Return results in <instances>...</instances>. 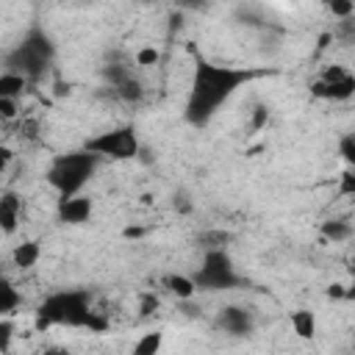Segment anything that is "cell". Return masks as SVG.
Instances as JSON below:
<instances>
[{"mask_svg":"<svg viewBox=\"0 0 355 355\" xmlns=\"http://www.w3.org/2000/svg\"><path fill=\"white\" fill-rule=\"evenodd\" d=\"M258 75H261V69H239V67H225V64H211L205 58H197L186 108H183V119L191 128H205L216 116V111L247 80H252Z\"/></svg>","mask_w":355,"mask_h":355,"instance_id":"1","label":"cell"},{"mask_svg":"<svg viewBox=\"0 0 355 355\" xmlns=\"http://www.w3.org/2000/svg\"><path fill=\"white\" fill-rule=\"evenodd\" d=\"M55 61V44L42 28H31L6 55L3 69L22 75L28 83H39Z\"/></svg>","mask_w":355,"mask_h":355,"instance_id":"2","label":"cell"},{"mask_svg":"<svg viewBox=\"0 0 355 355\" xmlns=\"http://www.w3.org/2000/svg\"><path fill=\"white\" fill-rule=\"evenodd\" d=\"M92 316V297L86 288H64L53 291L42 300L36 308V327L47 330L53 324H67V327H86Z\"/></svg>","mask_w":355,"mask_h":355,"instance_id":"3","label":"cell"},{"mask_svg":"<svg viewBox=\"0 0 355 355\" xmlns=\"http://www.w3.org/2000/svg\"><path fill=\"white\" fill-rule=\"evenodd\" d=\"M100 161H103V158L94 155V153L86 150V147L69 150V153H58V155L50 161L44 178H47V183L58 191V197H69V194L83 191V186H86V183L92 180V175L97 172Z\"/></svg>","mask_w":355,"mask_h":355,"instance_id":"4","label":"cell"},{"mask_svg":"<svg viewBox=\"0 0 355 355\" xmlns=\"http://www.w3.org/2000/svg\"><path fill=\"white\" fill-rule=\"evenodd\" d=\"M197 291H227L244 283V277L236 272L233 258L227 250H202V263L191 275Z\"/></svg>","mask_w":355,"mask_h":355,"instance_id":"5","label":"cell"},{"mask_svg":"<svg viewBox=\"0 0 355 355\" xmlns=\"http://www.w3.org/2000/svg\"><path fill=\"white\" fill-rule=\"evenodd\" d=\"M86 150H92L94 155L100 158H111V161H130L139 155L141 150V141L136 136V128L130 125H122V128H111V130H103L92 139L83 141Z\"/></svg>","mask_w":355,"mask_h":355,"instance_id":"6","label":"cell"},{"mask_svg":"<svg viewBox=\"0 0 355 355\" xmlns=\"http://www.w3.org/2000/svg\"><path fill=\"white\" fill-rule=\"evenodd\" d=\"M103 78H105V83L111 86V92H114L122 103H139V100L144 97L141 80H139V78L133 75V69L125 67V64H105V67H103Z\"/></svg>","mask_w":355,"mask_h":355,"instance_id":"7","label":"cell"},{"mask_svg":"<svg viewBox=\"0 0 355 355\" xmlns=\"http://www.w3.org/2000/svg\"><path fill=\"white\" fill-rule=\"evenodd\" d=\"M216 327L227 336H236V338H244V336H252L255 330V316L250 308L244 305H225L219 313H216Z\"/></svg>","mask_w":355,"mask_h":355,"instance_id":"8","label":"cell"},{"mask_svg":"<svg viewBox=\"0 0 355 355\" xmlns=\"http://www.w3.org/2000/svg\"><path fill=\"white\" fill-rule=\"evenodd\" d=\"M92 211H94V202L83 191L69 194V197H58V208H55L58 222H64V225H83L92 219Z\"/></svg>","mask_w":355,"mask_h":355,"instance_id":"9","label":"cell"},{"mask_svg":"<svg viewBox=\"0 0 355 355\" xmlns=\"http://www.w3.org/2000/svg\"><path fill=\"white\" fill-rule=\"evenodd\" d=\"M311 94L319 100H333V103H344L355 94V75L347 72L338 80H313L311 83Z\"/></svg>","mask_w":355,"mask_h":355,"instance_id":"10","label":"cell"},{"mask_svg":"<svg viewBox=\"0 0 355 355\" xmlns=\"http://www.w3.org/2000/svg\"><path fill=\"white\" fill-rule=\"evenodd\" d=\"M19 211H22V197L17 191H11V189L3 191L0 194V230L6 236L17 233V227H19Z\"/></svg>","mask_w":355,"mask_h":355,"instance_id":"11","label":"cell"},{"mask_svg":"<svg viewBox=\"0 0 355 355\" xmlns=\"http://www.w3.org/2000/svg\"><path fill=\"white\" fill-rule=\"evenodd\" d=\"M319 233H322L324 241L341 244V241H347L352 236V225H349V219H324L322 227H319Z\"/></svg>","mask_w":355,"mask_h":355,"instance_id":"12","label":"cell"},{"mask_svg":"<svg viewBox=\"0 0 355 355\" xmlns=\"http://www.w3.org/2000/svg\"><path fill=\"white\" fill-rule=\"evenodd\" d=\"M164 286H166V291H169L172 297H178L180 302H183V300H191V297L197 294V286H194V280H191L189 275H169V277H164Z\"/></svg>","mask_w":355,"mask_h":355,"instance_id":"13","label":"cell"},{"mask_svg":"<svg viewBox=\"0 0 355 355\" xmlns=\"http://www.w3.org/2000/svg\"><path fill=\"white\" fill-rule=\"evenodd\" d=\"M291 330L300 336V338H313L316 336V313L308 311V308H300L291 313Z\"/></svg>","mask_w":355,"mask_h":355,"instance_id":"14","label":"cell"},{"mask_svg":"<svg viewBox=\"0 0 355 355\" xmlns=\"http://www.w3.org/2000/svg\"><path fill=\"white\" fill-rule=\"evenodd\" d=\"M39 255H42L39 241H22V244L14 247L11 261H14V266H19V269H31V266L39 261Z\"/></svg>","mask_w":355,"mask_h":355,"instance_id":"15","label":"cell"},{"mask_svg":"<svg viewBox=\"0 0 355 355\" xmlns=\"http://www.w3.org/2000/svg\"><path fill=\"white\" fill-rule=\"evenodd\" d=\"M25 86H28V80L22 78V75H17V72H0V97H19L22 92H25Z\"/></svg>","mask_w":355,"mask_h":355,"instance_id":"16","label":"cell"},{"mask_svg":"<svg viewBox=\"0 0 355 355\" xmlns=\"http://www.w3.org/2000/svg\"><path fill=\"white\" fill-rule=\"evenodd\" d=\"M19 308V291L14 288V283H8L0 275V316H8Z\"/></svg>","mask_w":355,"mask_h":355,"instance_id":"17","label":"cell"},{"mask_svg":"<svg viewBox=\"0 0 355 355\" xmlns=\"http://www.w3.org/2000/svg\"><path fill=\"white\" fill-rule=\"evenodd\" d=\"M227 241H230V233L227 230H202L200 236H197V244L202 247V250H225L227 247Z\"/></svg>","mask_w":355,"mask_h":355,"instance_id":"18","label":"cell"},{"mask_svg":"<svg viewBox=\"0 0 355 355\" xmlns=\"http://www.w3.org/2000/svg\"><path fill=\"white\" fill-rule=\"evenodd\" d=\"M164 344V333H147L133 344V355H155Z\"/></svg>","mask_w":355,"mask_h":355,"instance_id":"19","label":"cell"},{"mask_svg":"<svg viewBox=\"0 0 355 355\" xmlns=\"http://www.w3.org/2000/svg\"><path fill=\"white\" fill-rule=\"evenodd\" d=\"M327 11L338 19H347L355 14V0H327Z\"/></svg>","mask_w":355,"mask_h":355,"instance_id":"20","label":"cell"},{"mask_svg":"<svg viewBox=\"0 0 355 355\" xmlns=\"http://www.w3.org/2000/svg\"><path fill=\"white\" fill-rule=\"evenodd\" d=\"M338 153H341V158H344L347 166H355V136H352V133H344V136H341Z\"/></svg>","mask_w":355,"mask_h":355,"instance_id":"21","label":"cell"},{"mask_svg":"<svg viewBox=\"0 0 355 355\" xmlns=\"http://www.w3.org/2000/svg\"><path fill=\"white\" fill-rule=\"evenodd\" d=\"M14 330H17L14 322L0 316V352H6V349L11 347V341H14Z\"/></svg>","mask_w":355,"mask_h":355,"instance_id":"22","label":"cell"},{"mask_svg":"<svg viewBox=\"0 0 355 355\" xmlns=\"http://www.w3.org/2000/svg\"><path fill=\"white\" fill-rule=\"evenodd\" d=\"M158 58H161V53H158L155 47H141V50L136 53V64H139V67H155Z\"/></svg>","mask_w":355,"mask_h":355,"instance_id":"23","label":"cell"},{"mask_svg":"<svg viewBox=\"0 0 355 355\" xmlns=\"http://www.w3.org/2000/svg\"><path fill=\"white\" fill-rule=\"evenodd\" d=\"M17 114H19L17 100H14V97H0V119L8 122V119H14Z\"/></svg>","mask_w":355,"mask_h":355,"instance_id":"24","label":"cell"},{"mask_svg":"<svg viewBox=\"0 0 355 355\" xmlns=\"http://www.w3.org/2000/svg\"><path fill=\"white\" fill-rule=\"evenodd\" d=\"M172 208H175L178 214H189V211H191V197H189L186 191H175V194H172Z\"/></svg>","mask_w":355,"mask_h":355,"instance_id":"25","label":"cell"},{"mask_svg":"<svg viewBox=\"0 0 355 355\" xmlns=\"http://www.w3.org/2000/svg\"><path fill=\"white\" fill-rule=\"evenodd\" d=\"M266 122H269V108H266L263 103H258V105L252 108V128H255V130H261Z\"/></svg>","mask_w":355,"mask_h":355,"instance_id":"26","label":"cell"},{"mask_svg":"<svg viewBox=\"0 0 355 355\" xmlns=\"http://www.w3.org/2000/svg\"><path fill=\"white\" fill-rule=\"evenodd\" d=\"M338 191H341V194H347V197H349V194H355V172H352V169H344V172H341Z\"/></svg>","mask_w":355,"mask_h":355,"instance_id":"27","label":"cell"},{"mask_svg":"<svg viewBox=\"0 0 355 355\" xmlns=\"http://www.w3.org/2000/svg\"><path fill=\"white\" fill-rule=\"evenodd\" d=\"M214 0H178V8L180 11H205L211 8Z\"/></svg>","mask_w":355,"mask_h":355,"instance_id":"28","label":"cell"},{"mask_svg":"<svg viewBox=\"0 0 355 355\" xmlns=\"http://www.w3.org/2000/svg\"><path fill=\"white\" fill-rule=\"evenodd\" d=\"M349 69L347 67H341V64H330L324 72H322V78L319 80H338V78H344Z\"/></svg>","mask_w":355,"mask_h":355,"instance_id":"29","label":"cell"},{"mask_svg":"<svg viewBox=\"0 0 355 355\" xmlns=\"http://www.w3.org/2000/svg\"><path fill=\"white\" fill-rule=\"evenodd\" d=\"M155 308H158V297H155L153 291L141 294V316H150V313H153Z\"/></svg>","mask_w":355,"mask_h":355,"instance_id":"30","label":"cell"},{"mask_svg":"<svg viewBox=\"0 0 355 355\" xmlns=\"http://www.w3.org/2000/svg\"><path fill=\"white\" fill-rule=\"evenodd\" d=\"M14 161V153H11V147H0V178H3V172L8 169V164Z\"/></svg>","mask_w":355,"mask_h":355,"instance_id":"31","label":"cell"},{"mask_svg":"<svg viewBox=\"0 0 355 355\" xmlns=\"http://www.w3.org/2000/svg\"><path fill=\"white\" fill-rule=\"evenodd\" d=\"M327 297H330V300H341V297H352V294H349L341 283H333V286L327 288Z\"/></svg>","mask_w":355,"mask_h":355,"instance_id":"32","label":"cell"},{"mask_svg":"<svg viewBox=\"0 0 355 355\" xmlns=\"http://www.w3.org/2000/svg\"><path fill=\"white\" fill-rule=\"evenodd\" d=\"M141 3H153V0H141Z\"/></svg>","mask_w":355,"mask_h":355,"instance_id":"33","label":"cell"},{"mask_svg":"<svg viewBox=\"0 0 355 355\" xmlns=\"http://www.w3.org/2000/svg\"><path fill=\"white\" fill-rule=\"evenodd\" d=\"M288 3H291V0H288Z\"/></svg>","mask_w":355,"mask_h":355,"instance_id":"34","label":"cell"}]
</instances>
